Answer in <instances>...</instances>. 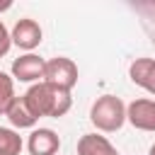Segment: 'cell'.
Here are the masks:
<instances>
[{
    "label": "cell",
    "instance_id": "cell-1",
    "mask_svg": "<svg viewBox=\"0 0 155 155\" xmlns=\"http://www.w3.org/2000/svg\"><path fill=\"white\" fill-rule=\"evenodd\" d=\"M22 97L27 99V104H29V109L34 111L36 119H41V116L61 119V116H65V114L70 111V107H73L70 92H65V90H61V87H53V85H48V82H44V80H41V82H34Z\"/></svg>",
    "mask_w": 155,
    "mask_h": 155
},
{
    "label": "cell",
    "instance_id": "cell-2",
    "mask_svg": "<svg viewBox=\"0 0 155 155\" xmlns=\"http://www.w3.org/2000/svg\"><path fill=\"white\" fill-rule=\"evenodd\" d=\"M90 121L102 133H114L126 124V104L116 94H102L90 109Z\"/></svg>",
    "mask_w": 155,
    "mask_h": 155
},
{
    "label": "cell",
    "instance_id": "cell-3",
    "mask_svg": "<svg viewBox=\"0 0 155 155\" xmlns=\"http://www.w3.org/2000/svg\"><path fill=\"white\" fill-rule=\"evenodd\" d=\"M44 82L70 92V90L78 85V65H75L70 58H65V56H56V58L46 61Z\"/></svg>",
    "mask_w": 155,
    "mask_h": 155
},
{
    "label": "cell",
    "instance_id": "cell-4",
    "mask_svg": "<svg viewBox=\"0 0 155 155\" xmlns=\"http://www.w3.org/2000/svg\"><path fill=\"white\" fill-rule=\"evenodd\" d=\"M41 36H44V31H41L39 22H36V19H29V17L17 19V24H15L12 31H10L12 44H15L17 48L27 51V53H31V51L41 44Z\"/></svg>",
    "mask_w": 155,
    "mask_h": 155
},
{
    "label": "cell",
    "instance_id": "cell-5",
    "mask_svg": "<svg viewBox=\"0 0 155 155\" xmlns=\"http://www.w3.org/2000/svg\"><path fill=\"white\" fill-rule=\"evenodd\" d=\"M44 68H46V61L36 53H24L19 58L12 61V80H19V82H41L44 80Z\"/></svg>",
    "mask_w": 155,
    "mask_h": 155
},
{
    "label": "cell",
    "instance_id": "cell-6",
    "mask_svg": "<svg viewBox=\"0 0 155 155\" xmlns=\"http://www.w3.org/2000/svg\"><path fill=\"white\" fill-rule=\"evenodd\" d=\"M126 121L138 131L155 133V99H133L126 107Z\"/></svg>",
    "mask_w": 155,
    "mask_h": 155
},
{
    "label": "cell",
    "instance_id": "cell-7",
    "mask_svg": "<svg viewBox=\"0 0 155 155\" xmlns=\"http://www.w3.org/2000/svg\"><path fill=\"white\" fill-rule=\"evenodd\" d=\"M29 155H56L61 150V138L53 128H34L27 138Z\"/></svg>",
    "mask_w": 155,
    "mask_h": 155
},
{
    "label": "cell",
    "instance_id": "cell-8",
    "mask_svg": "<svg viewBox=\"0 0 155 155\" xmlns=\"http://www.w3.org/2000/svg\"><path fill=\"white\" fill-rule=\"evenodd\" d=\"M128 78L133 85L143 87L145 92H150L155 97V58H136L131 65H128Z\"/></svg>",
    "mask_w": 155,
    "mask_h": 155
},
{
    "label": "cell",
    "instance_id": "cell-9",
    "mask_svg": "<svg viewBox=\"0 0 155 155\" xmlns=\"http://www.w3.org/2000/svg\"><path fill=\"white\" fill-rule=\"evenodd\" d=\"M5 116H7V121H10L15 128H34V124L39 121V119L34 116V111L29 109V104H27L24 97H15L12 104L7 107Z\"/></svg>",
    "mask_w": 155,
    "mask_h": 155
},
{
    "label": "cell",
    "instance_id": "cell-10",
    "mask_svg": "<svg viewBox=\"0 0 155 155\" xmlns=\"http://www.w3.org/2000/svg\"><path fill=\"white\" fill-rule=\"evenodd\" d=\"M78 155H119V150L99 133H85L78 140Z\"/></svg>",
    "mask_w": 155,
    "mask_h": 155
},
{
    "label": "cell",
    "instance_id": "cell-11",
    "mask_svg": "<svg viewBox=\"0 0 155 155\" xmlns=\"http://www.w3.org/2000/svg\"><path fill=\"white\" fill-rule=\"evenodd\" d=\"M22 148H24L22 136L15 128L0 126V155H19Z\"/></svg>",
    "mask_w": 155,
    "mask_h": 155
},
{
    "label": "cell",
    "instance_id": "cell-12",
    "mask_svg": "<svg viewBox=\"0 0 155 155\" xmlns=\"http://www.w3.org/2000/svg\"><path fill=\"white\" fill-rule=\"evenodd\" d=\"M12 99H15V80H12V75L0 70V116H5Z\"/></svg>",
    "mask_w": 155,
    "mask_h": 155
},
{
    "label": "cell",
    "instance_id": "cell-13",
    "mask_svg": "<svg viewBox=\"0 0 155 155\" xmlns=\"http://www.w3.org/2000/svg\"><path fill=\"white\" fill-rule=\"evenodd\" d=\"M12 48V39H10V31H7V27L2 24V19H0V58L2 56H7V51Z\"/></svg>",
    "mask_w": 155,
    "mask_h": 155
},
{
    "label": "cell",
    "instance_id": "cell-14",
    "mask_svg": "<svg viewBox=\"0 0 155 155\" xmlns=\"http://www.w3.org/2000/svg\"><path fill=\"white\" fill-rule=\"evenodd\" d=\"M12 7V2L10 0H5V2H0V12H5V10H10Z\"/></svg>",
    "mask_w": 155,
    "mask_h": 155
},
{
    "label": "cell",
    "instance_id": "cell-15",
    "mask_svg": "<svg viewBox=\"0 0 155 155\" xmlns=\"http://www.w3.org/2000/svg\"><path fill=\"white\" fill-rule=\"evenodd\" d=\"M148 155H155V143L150 145V150H148Z\"/></svg>",
    "mask_w": 155,
    "mask_h": 155
}]
</instances>
